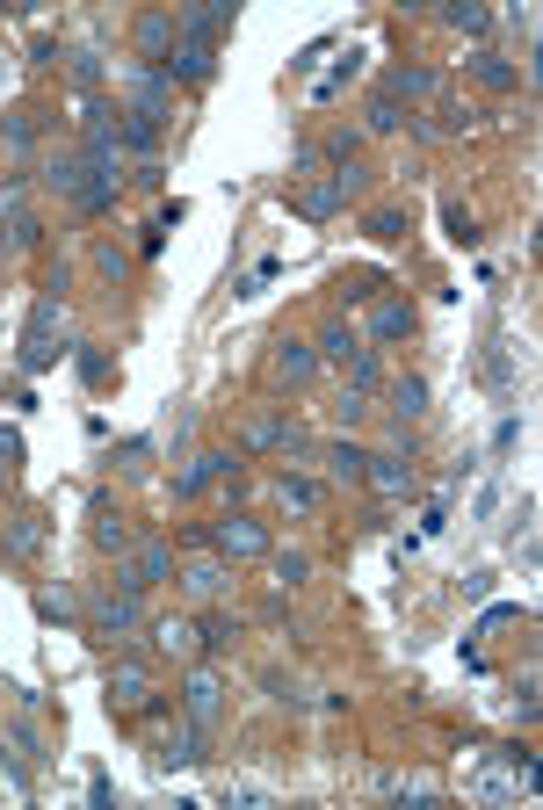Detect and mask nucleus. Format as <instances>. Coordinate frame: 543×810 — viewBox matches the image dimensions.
<instances>
[{
	"label": "nucleus",
	"mask_w": 543,
	"mask_h": 810,
	"mask_svg": "<svg viewBox=\"0 0 543 810\" xmlns=\"http://www.w3.org/2000/svg\"><path fill=\"white\" fill-rule=\"evenodd\" d=\"M95 268L102 275H124V246H95Z\"/></svg>",
	"instance_id": "obj_33"
},
{
	"label": "nucleus",
	"mask_w": 543,
	"mask_h": 810,
	"mask_svg": "<svg viewBox=\"0 0 543 810\" xmlns=\"http://www.w3.org/2000/svg\"><path fill=\"white\" fill-rule=\"evenodd\" d=\"M44 181H51L58 196H80V152H58V160L44 167Z\"/></svg>",
	"instance_id": "obj_18"
},
{
	"label": "nucleus",
	"mask_w": 543,
	"mask_h": 810,
	"mask_svg": "<svg viewBox=\"0 0 543 810\" xmlns=\"http://www.w3.org/2000/svg\"><path fill=\"white\" fill-rule=\"evenodd\" d=\"M37 536H44V514H22V521L8 528V550H37Z\"/></svg>",
	"instance_id": "obj_27"
},
{
	"label": "nucleus",
	"mask_w": 543,
	"mask_h": 810,
	"mask_svg": "<svg viewBox=\"0 0 543 810\" xmlns=\"http://www.w3.org/2000/svg\"><path fill=\"white\" fill-rule=\"evenodd\" d=\"M95 543H102V550H131V528L109 514V500H95Z\"/></svg>",
	"instance_id": "obj_17"
},
{
	"label": "nucleus",
	"mask_w": 543,
	"mask_h": 810,
	"mask_svg": "<svg viewBox=\"0 0 543 810\" xmlns=\"http://www.w3.org/2000/svg\"><path fill=\"white\" fill-rule=\"evenodd\" d=\"M362 463H370V456H362L355 442H334V449H326V471H334V478H362Z\"/></svg>",
	"instance_id": "obj_22"
},
{
	"label": "nucleus",
	"mask_w": 543,
	"mask_h": 810,
	"mask_svg": "<svg viewBox=\"0 0 543 810\" xmlns=\"http://www.w3.org/2000/svg\"><path fill=\"white\" fill-rule=\"evenodd\" d=\"M181 586H189V594H196V601H210V594H225V565H218V557H203V565H189V572H181Z\"/></svg>",
	"instance_id": "obj_14"
},
{
	"label": "nucleus",
	"mask_w": 543,
	"mask_h": 810,
	"mask_svg": "<svg viewBox=\"0 0 543 810\" xmlns=\"http://www.w3.org/2000/svg\"><path fill=\"white\" fill-rule=\"evenodd\" d=\"M362 478H370L384 500H406V492H413V463H406V456H370V463H362Z\"/></svg>",
	"instance_id": "obj_6"
},
{
	"label": "nucleus",
	"mask_w": 543,
	"mask_h": 810,
	"mask_svg": "<svg viewBox=\"0 0 543 810\" xmlns=\"http://www.w3.org/2000/svg\"><path fill=\"white\" fill-rule=\"evenodd\" d=\"M319 355H326V362H348V355H355L348 326H326V333H319Z\"/></svg>",
	"instance_id": "obj_25"
},
{
	"label": "nucleus",
	"mask_w": 543,
	"mask_h": 810,
	"mask_svg": "<svg viewBox=\"0 0 543 810\" xmlns=\"http://www.w3.org/2000/svg\"><path fill=\"white\" fill-rule=\"evenodd\" d=\"M29 138H37V116H29V109H8V145L22 152Z\"/></svg>",
	"instance_id": "obj_29"
},
{
	"label": "nucleus",
	"mask_w": 543,
	"mask_h": 810,
	"mask_svg": "<svg viewBox=\"0 0 543 810\" xmlns=\"http://www.w3.org/2000/svg\"><path fill=\"white\" fill-rule=\"evenodd\" d=\"M73 80H80V87H95V80H102V66H95V51H80V58H73Z\"/></svg>",
	"instance_id": "obj_32"
},
{
	"label": "nucleus",
	"mask_w": 543,
	"mask_h": 810,
	"mask_svg": "<svg viewBox=\"0 0 543 810\" xmlns=\"http://www.w3.org/2000/svg\"><path fill=\"white\" fill-rule=\"evenodd\" d=\"M471 73L486 80V87H515V66H507L500 51H478V58H471Z\"/></svg>",
	"instance_id": "obj_20"
},
{
	"label": "nucleus",
	"mask_w": 543,
	"mask_h": 810,
	"mask_svg": "<svg viewBox=\"0 0 543 810\" xmlns=\"http://www.w3.org/2000/svg\"><path fill=\"white\" fill-rule=\"evenodd\" d=\"M153 644L174 651V659H189V651H196V630H189L181 615H167V622H153Z\"/></svg>",
	"instance_id": "obj_15"
},
{
	"label": "nucleus",
	"mask_w": 543,
	"mask_h": 810,
	"mask_svg": "<svg viewBox=\"0 0 543 810\" xmlns=\"http://www.w3.org/2000/svg\"><path fill=\"white\" fill-rule=\"evenodd\" d=\"M95 630L109 637V644H124L131 630H138V594L124 586V594H109V601H95Z\"/></svg>",
	"instance_id": "obj_3"
},
{
	"label": "nucleus",
	"mask_w": 543,
	"mask_h": 810,
	"mask_svg": "<svg viewBox=\"0 0 543 810\" xmlns=\"http://www.w3.org/2000/svg\"><path fill=\"white\" fill-rule=\"evenodd\" d=\"M109 702H131V709H145V702H153V680H145V666H116L109 673Z\"/></svg>",
	"instance_id": "obj_11"
},
{
	"label": "nucleus",
	"mask_w": 543,
	"mask_h": 810,
	"mask_svg": "<svg viewBox=\"0 0 543 810\" xmlns=\"http://www.w3.org/2000/svg\"><path fill=\"white\" fill-rule=\"evenodd\" d=\"M73 362H80V377H87V384H109V355H102V348H80Z\"/></svg>",
	"instance_id": "obj_28"
},
{
	"label": "nucleus",
	"mask_w": 543,
	"mask_h": 810,
	"mask_svg": "<svg viewBox=\"0 0 543 810\" xmlns=\"http://www.w3.org/2000/svg\"><path fill=\"white\" fill-rule=\"evenodd\" d=\"M138 51L153 58V66H167L174 58V15H138Z\"/></svg>",
	"instance_id": "obj_10"
},
{
	"label": "nucleus",
	"mask_w": 543,
	"mask_h": 810,
	"mask_svg": "<svg viewBox=\"0 0 543 810\" xmlns=\"http://www.w3.org/2000/svg\"><path fill=\"white\" fill-rule=\"evenodd\" d=\"M391 413H399V420H413V413H428V377H391Z\"/></svg>",
	"instance_id": "obj_13"
},
{
	"label": "nucleus",
	"mask_w": 543,
	"mask_h": 810,
	"mask_svg": "<svg viewBox=\"0 0 543 810\" xmlns=\"http://www.w3.org/2000/svg\"><path fill=\"white\" fill-rule=\"evenodd\" d=\"M218 550H225V557H261V550H268V528L247 521V514H232V521H218Z\"/></svg>",
	"instance_id": "obj_4"
},
{
	"label": "nucleus",
	"mask_w": 543,
	"mask_h": 810,
	"mask_svg": "<svg viewBox=\"0 0 543 810\" xmlns=\"http://www.w3.org/2000/svg\"><path fill=\"white\" fill-rule=\"evenodd\" d=\"M225 471H232V456H225V449H203V456L189 463V471L174 478V500H196V492H203L210 478H225Z\"/></svg>",
	"instance_id": "obj_8"
},
{
	"label": "nucleus",
	"mask_w": 543,
	"mask_h": 810,
	"mask_svg": "<svg viewBox=\"0 0 543 810\" xmlns=\"http://www.w3.org/2000/svg\"><path fill=\"white\" fill-rule=\"evenodd\" d=\"M181 716H189L196 731L218 724V680H210V673H189V688H181Z\"/></svg>",
	"instance_id": "obj_7"
},
{
	"label": "nucleus",
	"mask_w": 543,
	"mask_h": 810,
	"mask_svg": "<svg viewBox=\"0 0 543 810\" xmlns=\"http://www.w3.org/2000/svg\"><path fill=\"white\" fill-rule=\"evenodd\" d=\"M384 95H391V102H399V95L420 102V95H435V73H428V66H391V73H384Z\"/></svg>",
	"instance_id": "obj_12"
},
{
	"label": "nucleus",
	"mask_w": 543,
	"mask_h": 810,
	"mask_svg": "<svg viewBox=\"0 0 543 810\" xmlns=\"http://www.w3.org/2000/svg\"><path fill=\"white\" fill-rule=\"evenodd\" d=\"M377 340H399V333H413V304H399V297H391V304H377Z\"/></svg>",
	"instance_id": "obj_16"
},
{
	"label": "nucleus",
	"mask_w": 543,
	"mask_h": 810,
	"mask_svg": "<svg viewBox=\"0 0 543 810\" xmlns=\"http://www.w3.org/2000/svg\"><path fill=\"white\" fill-rule=\"evenodd\" d=\"M486 8H471V0H464V8H449V29H464V37H486Z\"/></svg>",
	"instance_id": "obj_24"
},
{
	"label": "nucleus",
	"mask_w": 543,
	"mask_h": 810,
	"mask_svg": "<svg viewBox=\"0 0 543 810\" xmlns=\"http://www.w3.org/2000/svg\"><path fill=\"white\" fill-rule=\"evenodd\" d=\"M160 724H167V716H160ZM203 760V731L196 724H167L160 731V767H196Z\"/></svg>",
	"instance_id": "obj_5"
},
{
	"label": "nucleus",
	"mask_w": 543,
	"mask_h": 810,
	"mask_svg": "<svg viewBox=\"0 0 543 810\" xmlns=\"http://www.w3.org/2000/svg\"><path fill=\"white\" fill-rule=\"evenodd\" d=\"M268 369H276L283 384H312L319 355H312V348H297V340H276V355H268Z\"/></svg>",
	"instance_id": "obj_9"
},
{
	"label": "nucleus",
	"mask_w": 543,
	"mask_h": 810,
	"mask_svg": "<svg viewBox=\"0 0 543 810\" xmlns=\"http://www.w3.org/2000/svg\"><path fill=\"white\" fill-rule=\"evenodd\" d=\"M399 123H406V116H399V102H391L384 87H377V95H370V131H399Z\"/></svg>",
	"instance_id": "obj_23"
},
{
	"label": "nucleus",
	"mask_w": 543,
	"mask_h": 810,
	"mask_svg": "<svg viewBox=\"0 0 543 810\" xmlns=\"http://www.w3.org/2000/svg\"><path fill=\"white\" fill-rule=\"evenodd\" d=\"M305 572H312V557H297V550H283V557H276V579H290V586H297Z\"/></svg>",
	"instance_id": "obj_31"
},
{
	"label": "nucleus",
	"mask_w": 543,
	"mask_h": 810,
	"mask_svg": "<svg viewBox=\"0 0 543 810\" xmlns=\"http://www.w3.org/2000/svg\"><path fill=\"white\" fill-rule=\"evenodd\" d=\"M58 311H66V275H51V283L37 290V304H29V326H22V369L37 377V369L58 362Z\"/></svg>",
	"instance_id": "obj_1"
},
{
	"label": "nucleus",
	"mask_w": 543,
	"mask_h": 810,
	"mask_svg": "<svg viewBox=\"0 0 543 810\" xmlns=\"http://www.w3.org/2000/svg\"><path fill=\"white\" fill-rule=\"evenodd\" d=\"M341 210V174H326L319 189H305V217H334Z\"/></svg>",
	"instance_id": "obj_19"
},
{
	"label": "nucleus",
	"mask_w": 543,
	"mask_h": 810,
	"mask_svg": "<svg viewBox=\"0 0 543 810\" xmlns=\"http://www.w3.org/2000/svg\"><path fill=\"white\" fill-rule=\"evenodd\" d=\"M276 492H283V507H297V514H305V507L319 500V485H312V478H283Z\"/></svg>",
	"instance_id": "obj_26"
},
{
	"label": "nucleus",
	"mask_w": 543,
	"mask_h": 810,
	"mask_svg": "<svg viewBox=\"0 0 543 810\" xmlns=\"http://www.w3.org/2000/svg\"><path fill=\"white\" fill-rule=\"evenodd\" d=\"M167 572H174V550H167V543L153 536V543H145V550L131 557V572H116V579H124V586H131V594H145V586H160Z\"/></svg>",
	"instance_id": "obj_2"
},
{
	"label": "nucleus",
	"mask_w": 543,
	"mask_h": 810,
	"mask_svg": "<svg viewBox=\"0 0 543 810\" xmlns=\"http://www.w3.org/2000/svg\"><path fill=\"white\" fill-rule=\"evenodd\" d=\"M247 449H283V420L276 413H254L247 420Z\"/></svg>",
	"instance_id": "obj_21"
},
{
	"label": "nucleus",
	"mask_w": 543,
	"mask_h": 810,
	"mask_svg": "<svg viewBox=\"0 0 543 810\" xmlns=\"http://www.w3.org/2000/svg\"><path fill=\"white\" fill-rule=\"evenodd\" d=\"M370 232H377V239H406V217H399V210H377Z\"/></svg>",
	"instance_id": "obj_30"
}]
</instances>
